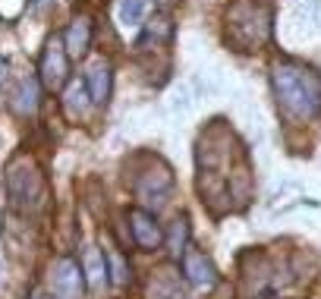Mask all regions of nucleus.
I'll return each instance as SVG.
<instances>
[{
    "label": "nucleus",
    "mask_w": 321,
    "mask_h": 299,
    "mask_svg": "<svg viewBox=\"0 0 321 299\" xmlns=\"http://www.w3.org/2000/svg\"><path fill=\"white\" fill-rule=\"evenodd\" d=\"M271 85L280 110L306 123L321 114V76L299 60H277L271 66Z\"/></svg>",
    "instance_id": "obj_1"
},
{
    "label": "nucleus",
    "mask_w": 321,
    "mask_h": 299,
    "mask_svg": "<svg viewBox=\"0 0 321 299\" xmlns=\"http://www.w3.org/2000/svg\"><path fill=\"white\" fill-rule=\"evenodd\" d=\"M227 35L239 51H252L271 38V10L258 0H236L227 13Z\"/></svg>",
    "instance_id": "obj_2"
},
{
    "label": "nucleus",
    "mask_w": 321,
    "mask_h": 299,
    "mask_svg": "<svg viewBox=\"0 0 321 299\" xmlns=\"http://www.w3.org/2000/svg\"><path fill=\"white\" fill-rule=\"evenodd\" d=\"M7 195L16 208H38L44 198V173L29 155H16L7 164Z\"/></svg>",
    "instance_id": "obj_3"
},
{
    "label": "nucleus",
    "mask_w": 321,
    "mask_h": 299,
    "mask_svg": "<svg viewBox=\"0 0 321 299\" xmlns=\"http://www.w3.org/2000/svg\"><path fill=\"white\" fill-rule=\"evenodd\" d=\"M170 186H174V173H170V167L161 164V161L148 164L142 173L132 177V192H136L139 202L148 205V208H161L170 195Z\"/></svg>",
    "instance_id": "obj_4"
},
{
    "label": "nucleus",
    "mask_w": 321,
    "mask_h": 299,
    "mask_svg": "<svg viewBox=\"0 0 321 299\" xmlns=\"http://www.w3.org/2000/svg\"><path fill=\"white\" fill-rule=\"evenodd\" d=\"M51 287L57 299H82L88 280L82 271V261H76L72 255H60L51 268Z\"/></svg>",
    "instance_id": "obj_5"
},
{
    "label": "nucleus",
    "mask_w": 321,
    "mask_h": 299,
    "mask_svg": "<svg viewBox=\"0 0 321 299\" xmlns=\"http://www.w3.org/2000/svg\"><path fill=\"white\" fill-rule=\"evenodd\" d=\"M38 72H41L44 88H51V91L63 88V82L69 79V51H66L60 35H54V38L44 44L41 60H38Z\"/></svg>",
    "instance_id": "obj_6"
},
{
    "label": "nucleus",
    "mask_w": 321,
    "mask_h": 299,
    "mask_svg": "<svg viewBox=\"0 0 321 299\" xmlns=\"http://www.w3.org/2000/svg\"><path fill=\"white\" fill-rule=\"evenodd\" d=\"M129 227H132V242L142 249V252H155L164 246V233H161V223L155 220V214L145 211V208H132L126 214Z\"/></svg>",
    "instance_id": "obj_7"
},
{
    "label": "nucleus",
    "mask_w": 321,
    "mask_h": 299,
    "mask_svg": "<svg viewBox=\"0 0 321 299\" xmlns=\"http://www.w3.org/2000/svg\"><path fill=\"white\" fill-rule=\"evenodd\" d=\"M180 268H183V277L189 280L192 287H214L217 284V271L211 265V258H208L202 249L189 246L180 258Z\"/></svg>",
    "instance_id": "obj_8"
},
{
    "label": "nucleus",
    "mask_w": 321,
    "mask_h": 299,
    "mask_svg": "<svg viewBox=\"0 0 321 299\" xmlns=\"http://www.w3.org/2000/svg\"><path fill=\"white\" fill-rule=\"evenodd\" d=\"M174 38V19H170L167 13H158V16H151V19L145 22V32L139 35V41H136V47L139 51H151V44H164V41H170Z\"/></svg>",
    "instance_id": "obj_9"
},
{
    "label": "nucleus",
    "mask_w": 321,
    "mask_h": 299,
    "mask_svg": "<svg viewBox=\"0 0 321 299\" xmlns=\"http://www.w3.org/2000/svg\"><path fill=\"white\" fill-rule=\"evenodd\" d=\"M38 104H41V85H38V79H22L10 98V107L19 117H35Z\"/></svg>",
    "instance_id": "obj_10"
},
{
    "label": "nucleus",
    "mask_w": 321,
    "mask_h": 299,
    "mask_svg": "<svg viewBox=\"0 0 321 299\" xmlns=\"http://www.w3.org/2000/svg\"><path fill=\"white\" fill-rule=\"evenodd\" d=\"M110 85H113V72H110V63H94L85 76V88L91 95V104H104L110 98Z\"/></svg>",
    "instance_id": "obj_11"
},
{
    "label": "nucleus",
    "mask_w": 321,
    "mask_h": 299,
    "mask_svg": "<svg viewBox=\"0 0 321 299\" xmlns=\"http://www.w3.org/2000/svg\"><path fill=\"white\" fill-rule=\"evenodd\" d=\"M63 44L69 51V57H82V54L88 51V44H91V22L85 19V16H76V19L69 22V29L63 32Z\"/></svg>",
    "instance_id": "obj_12"
},
{
    "label": "nucleus",
    "mask_w": 321,
    "mask_h": 299,
    "mask_svg": "<svg viewBox=\"0 0 321 299\" xmlns=\"http://www.w3.org/2000/svg\"><path fill=\"white\" fill-rule=\"evenodd\" d=\"M82 271H85V280H88V287L98 290L104 280H107V258H104V249L98 246H88L82 252Z\"/></svg>",
    "instance_id": "obj_13"
},
{
    "label": "nucleus",
    "mask_w": 321,
    "mask_h": 299,
    "mask_svg": "<svg viewBox=\"0 0 321 299\" xmlns=\"http://www.w3.org/2000/svg\"><path fill=\"white\" fill-rule=\"evenodd\" d=\"M186 242H189V217L180 214V217H174V223H170V230H167V236H164V246H167L170 255L183 258V252L189 249Z\"/></svg>",
    "instance_id": "obj_14"
},
{
    "label": "nucleus",
    "mask_w": 321,
    "mask_h": 299,
    "mask_svg": "<svg viewBox=\"0 0 321 299\" xmlns=\"http://www.w3.org/2000/svg\"><path fill=\"white\" fill-rule=\"evenodd\" d=\"M88 104H91V95H88V88H85V82H72L69 88H66V95H63V110H66V117H82L85 110H88Z\"/></svg>",
    "instance_id": "obj_15"
},
{
    "label": "nucleus",
    "mask_w": 321,
    "mask_h": 299,
    "mask_svg": "<svg viewBox=\"0 0 321 299\" xmlns=\"http://www.w3.org/2000/svg\"><path fill=\"white\" fill-rule=\"evenodd\" d=\"M104 258H107V274H110V280L117 287H126L129 280H132V268H129V261L117 252V249H104Z\"/></svg>",
    "instance_id": "obj_16"
},
{
    "label": "nucleus",
    "mask_w": 321,
    "mask_h": 299,
    "mask_svg": "<svg viewBox=\"0 0 321 299\" xmlns=\"http://www.w3.org/2000/svg\"><path fill=\"white\" fill-rule=\"evenodd\" d=\"M145 10H148V0H120V4H117V16H120V22H126V26H139Z\"/></svg>",
    "instance_id": "obj_17"
},
{
    "label": "nucleus",
    "mask_w": 321,
    "mask_h": 299,
    "mask_svg": "<svg viewBox=\"0 0 321 299\" xmlns=\"http://www.w3.org/2000/svg\"><path fill=\"white\" fill-rule=\"evenodd\" d=\"M35 7H38V10L44 13V10H47V0H35Z\"/></svg>",
    "instance_id": "obj_18"
},
{
    "label": "nucleus",
    "mask_w": 321,
    "mask_h": 299,
    "mask_svg": "<svg viewBox=\"0 0 321 299\" xmlns=\"http://www.w3.org/2000/svg\"><path fill=\"white\" fill-rule=\"evenodd\" d=\"M161 7H174V4H180V0H158Z\"/></svg>",
    "instance_id": "obj_19"
},
{
    "label": "nucleus",
    "mask_w": 321,
    "mask_h": 299,
    "mask_svg": "<svg viewBox=\"0 0 321 299\" xmlns=\"http://www.w3.org/2000/svg\"><path fill=\"white\" fill-rule=\"evenodd\" d=\"M32 299H54V296H47V293H35Z\"/></svg>",
    "instance_id": "obj_20"
}]
</instances>
